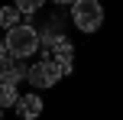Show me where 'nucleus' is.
Listing matches in <instances>:
<instances>
[{
	"mask_svg": "<svg viewBox=\"0 0 123 120\" xmlns=\"http://www.w3.org/2000/svg\"><path fill=\"white\" fill-rule=\"evenodd\" d=\"M3 45H6V55L10 58H19V62H23V58H29L32 52L39 49V29L29 26V23H19L16 29L6 32Z\"/></svg>",
	"mask_w": 123,
	"mask_h": 120,
	"instance_id": "obj_1",
	"label": "nucleus"
},
{
	"mask_svg": "<svg viewBox=\"0 0 123 120\" xmlns=\"http://www.w3.org/2000/svg\"><path fill=\"white\" fill-rule=\"evenodd\" d=\"M71 19L81 32H97L104 26V6L97 0H74L71 3Z\"/></svg>",
	"mask_w": 123,
	"mask_h": 120,
	"instance_id": "obj_2",
	"label": "nucleus"
},
{
	"mask_svg": "<svg viewBox=\"0 0 123 120\" xmlns=\"http://www.w3.org/2000/svg\"><path fill=\"white\" fill-rule=\"evenodd\" d=\"M29 84L32 88H52V84L62 78V68H58V62L52 55H42V62H36V65H29Z\"/></svg>",
	"mask_w": 123,
	"mask_h": 120,
	"instance_id": "obj_3",
	"label": "nucleus"
},
{
	"mask_svg": "<svg viewBox=\"0 0 123 120\" xmlns=\"http://www.w3.org/2000/svg\"><path fill=\"white\" fill-rule=\"evenodd\" d=\"M26 75H29V68H26V62H19V58H10V55H6L3 62H0V81L19 84Z\"/></svg>",
	"mask_w": 123,
	"mask_h": 120,
	"instance_id": "obj_4",
	"label": "nucleus"
},
{
	"mask_svg": "<svg viewBox=\"0 0 123 120\" xmlns=\"http://www.w3.org/2000/svg\"><path fill=\"white\" fill-rule=\"evenodd\" d=\"M58 42H65V32H62V23L58 19H49V23L39 29V49H45V55H49L52 49H55Z\"/></svg>",
	"mask_w": 123,
	"mask_h": 120,
	"instance_id": "obj_5",
	"label": "nucleus"
},
{
	"mask_svg": "<svg viewBox=\"0 0 123 120\" xmlns=\"http://www.w3.org/2000/svg\"><path fill=\"white\" fill-rule=\"evenodd\" d=\"M49 55H52V58H55V62H58L62 75H71V68H74V45L68 42V39H65V42H58L55 49L49 52Z\"/></svg>",
	"mask_w": 123,
	"mask_h": 120,
	"instance_id": "obj_6",
	"label": "nucleus"
},
{
	"mask_svg": "<svg viewBox=\"0 0 123 120\" xmlns=\"http://www.w3.org/2000/svg\"><path fill=\"white\" fill-rule=\"evenodd\" d=\"M16 114L23 117V120H36L39 114H42V97H39V94H19Z\"/></svg>",
	"mask_w": 123,
	"mask_h": 120,
	"instance_id": "obj_7",
	"label": "nucleus"
},
{
	"mask_svg": "<svg viewBox=\"0 0 123 120\" xmlns=\"http://www.w3.org/2000/svg\"><path fill=\"white\" fill-rule=\"evenodd\" d=\"M19 16H23V13H19L16 6H0V26H3L6 32L19 26Z\"/></svg>",
	"mask_w": 123,
	"mask_h": 120,
	"instance_id": "obj_8",
	"label": "nucleus"
},
{
	"mask_svg": "<svg viewBox=\"0 0 123 120\" xmlns=\"http://www.w3.org/2000/svg\"><path fill=\"white\" fill-rule=\"evenodd\" d=\"M16 101H19V91H16V84H6V81H0V107H16Z\"/></svg>",
	"mask_w": 123,
	"mask_h": 120,
	"instance_id": "obj_9",
	"label": "nucleus"
},
{
	"mask_svg": "<svg viewBox=\"0 0 123 120\" xmlns=\"http://www.w3.org/2000/svg\"><path fill=\"white\" fill-rule=\"evenodd\" d=\"M42 3H45V0H16V3H13V6H16V10L23 13V16H29V13L42 10Z\"/></svg>",
	"mask_w": 123,
	"mask_h": 120,
	"instance_id": "obj_10",
	"label": "nucleus"
},
{
	"mask_svg": "<svg viewBox=\"0 0 123 120\" xmlns=\"http://www.w3.org/2000/svg\"><path fill=\"white\" fill-rule=\"evenodd\" d=\"M3 58H6V45L0 42V62H3Z\"/></svg>",
	"mask_w": 123,
	"mask_h": 120,
	"instance_id": "obj_11",
	"label": "nucleus"
},
{
	"mask_svg": "<svg viewBox=\"0 0 123 120\" xmlns=\"http://www.w3.org/2000/svg\"><path fill=\"white\" fill-rule=\"evenodd\" d=\"M52 3H74V0H52Z\"/></svg>",
	"mask_w": 123,
	"mask_h": 120,
	"instance_id": "obj_12",
	"label": "nucleus"
},
{
	"mask_svg": "<svg viewBox=\"0 0 123 120\" xmlns=\"http://www.w3.org/2000/svg\"><path fill=\"white\" fill-rule=\"evenodd\" d=\"M0 117H3V107H0Z\"/></svg>",
	"mask_w": 123,
	"mask_h": 120,
	"instance_id": "obj_13",
	"label": "nucleus"
}]
</instances>
